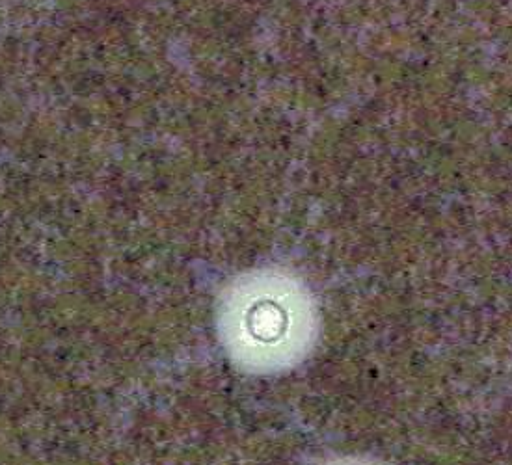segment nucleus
I'll return each mask as SVG.
<instances>
[{
    "label": "nucleus",
    "mask_w": 512,
    "mask_h": 465,
    "mask_svg": "<svg viewBox=\"0 0 512 465\" xmlns=\"http://www.w3.org/2000/svg\"><path fill=\"white\" fill-rule=\"evenodd\" d=\"M280 294H257L256 298L248 300V306L243 309V320L231 319L233 332H241L252 339L259 348H272L285 343V339L293 330V311L285 304Z\"/></svg>",
    "instance_id": "obj_1"
},
{
    "label": "nucleus",
    "mask_w": 512,
    "mask_h": 465,
    "mask_svg": "<svg viewBox=\"0 0 512 465\" xmlns=\"http://www.w3.org/2000/svg\"><path fill=\"white\" fill-rule=\"evenodd\" d=\"M324 465H384L377 462V460H371V458H337V460H332V462H328V464Z\"/></svg>",
    "instance_id": "obj_2"
}]
</instances>
